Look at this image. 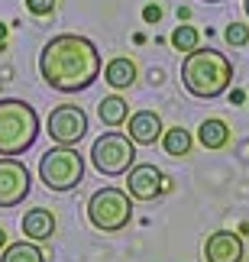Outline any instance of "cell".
<instances>
[{
  "label": "cell",
  "instance_id": "obj_25",
  "mask_svg": "<svg viewBox=\"0 0 249 262\" xmlns=\"http://www.w3.org/2000/svg\"><path fill=\"white\" fill-rule=\"evenodd\" d=\"M204 4H220V0H204Z\"/></svg>",
  "mask_w": 249,
  "mask_h": 262
},
{
  "label": "cell",
  "instance_id": "obj_13",
  "mask_svg": "<svg viewBox=\"0 0 249 262\" xmlns=\"http://www.w3.org/2000/svg\"><path fill=\"white\" fill-rule=\"evenodd\" d=\"M104 81L110 84V88H129V84L136 81V62H133V58H126V55L110 58L107 68H104Z\"/></svg>",
  "mask_w": 249,
  "mask_h": 262
},
{
  "label": "cell",
  "instance_id": "obj_10",
  "mask_svg": "<svg viewBox=\"0 0 249 262\" xmlns=\"http://www.w3.org/2000/svg\"><path fill=\"white\" fill-rule=\"evenodd\" d=\"M243 239L233 230H217L204 243V259L207 262H243Z\"/></svg>",
  "mask_w": 249,
  "mask_h": 262
},
{
  "label": "cell",
  "instance_id": "obj_21",
  "mask_svg": "<svg viewBox=\"0 0 249 262\" xmlns=\"http://www.w3.org/2000/svg\"><path fill=\"white\" fill-rule=\"evenodd\" d=\"M143 19H146V23H159V19H162V7H159V4L143 7Z\"/></svg>",
  "mask_w": 249,
  "mask_h": 262
},
{
  "label": "cell",
  "instance_id": "obj_19",
  "mask_svg": "<svg viewBox=\"0 0 249 262\" xmlns=\"http://www.w3.org/2000/svg\"><path fill=\"white\" fill-rule=\"evenodd\" d=\"M223 39L230 46H246L249 42V26H243V23H230L223 29Z\"/></svg>",
  "mask_w": 249,
  "mask_h": 262
},
{
  "label": "cell",
  "instance_id": "obj_1",
  "mask_svg": "<svg viewBox=\"0 0 249 262\" xmlns=\"http://www.w3.org/2000/svg\"><path fill=\"white\" fill-rule=\"evenodd\" d=\"M39 72L49 88L62 91V94H78L101 78V52L91 39L62 33L46 42L39 55Z\"/></svg>",
  "mask_w": 249,
  "mask_h": 262
},
{
  "label": "cell",
  "instance_id": "obj_14",
  "mask_svg": "<svg viewBox=\"0 0 249 262\" xmlns=\"http://www.w3.org/2000/svg\"><path fill=\"white\" fill-rule=\"evenodd\" d=\"M197 139H201L204 149H223L227 143H230V126H227L223 120L211 117V120H204V123H201V129H197Z\"/></svg>",
  "mask_w": 249,
  "mask_h": 262
},
{
  "label": "cell",
  "instance_id": "obj_8",
  "mask_svg": "<svg viewBox=\"0 0 249 262\" xmlns=\"http://www.w3.org/2000/svg\"><path fill=\"white\" fill-rule=\"evenodd\" d=\"M29 188H33L29 168L19 162L16 156H0V207L23 204Z\"/></svg>",
  "mask_w": 249,
  "mask_h": 262
},
{
  "label": "cell",
  "instance_id": "obj_3",
  "mask_svg": "<svg viewBox=\"0 0 249 262\" xmlns=\"http://www.w3.org/2000/svg\"><path fill=\"white\" fill-rule=\"evenodd\" d=\"M39 136V114L16 97L0 100V156H23Z\"/></svg>",
  "mask_w": 249,
  "mask_h": 262
},
{
  "label": "cell",
  "instance_id": "obj_15",
  "mask_svg": "<svg viewBox=\"0 0 249 262\" xmlns=\"http://www.w3.org/2000/svg\"><path fill=\"white\" fill-rule=\"evenodd\" d=\"M126 114H129V104L123 97H104L101 104H97V117H101V123H107V126H120L123 120H126Z\"/></svg>",
  "mask_w": 249,
  "mask_h": 262
},
{
  "label": "cell",
  "instance_id": "obj_7",
  "mask_svg": "<svg viewBox=\"0 0 249 262\" xmlns=\"http://www.w3.org/2000/svg\"><path fill=\"white\" fill-rule=\"evenodd\" d=\"M46 133L58 146H78L87 136V114L78 104H62L55 107L46 120Z\"/></svg>",
  "mask_w": 249,
  "mask_h": 262
},
{
  "label": "cell",
  "instance_id": "obj_17",
  "mask_svg": "<svg viewBox=\"0 0 249 262\" xmlns=\"http://www.w3.org/2000/svg\"><path fill=\"white\" fill-rule=\"evenodd\" d=\"M162 149H165L168 156H175V159L188 156V152H191V133L182 129V126L165 129V133H162Z\"/></svg>",
  "mask_w": 249,
  "mask_h": 262
},
{
  "label": "cell",
  "instance_id": "obj_23",
  "mask_svg": "<svg viewBox=\"0 0 249 262\" xmlns=\"http://www.w3.org/2000/svg\"><path fill=\"white\" fill-rule=\"evenodd\" d=\"M4 36H7V26H4V23H0V42H4Z\"/></svg>",
  "mask_w": 249,
  "mask_h": 262
},
{
  "label": "cell",
  "instance_id": "obj_18",
  "mask_svg": "<svg viewBox=\"0 0 249 262\" xmlns=\"http://www.w3.org/2000/svg\"><path fill=\"white\" fill-rule=\"evenodd\" d=\"M172 46L178 49V52H194L197 49V29L194 26H175V33H172Z\"/></svg>",
  "mask_w": 249,
  "mask_h": 262
},
{
  "label": "cell",
  "instance_id": "obj_9",
  "mask_svg": "<svg viewBox=\"0 0 249 262\" xmlns=\"http://www.w3.org/2000/svg\"><path fill=\"white\" fill-rule=\"evenodd\" d=\"M126 191L136 201H155L162 191H168V181L155 165H133L126 178Z\"/></svg>",
  "mask_w": 249,
  "mask_h": 262
},
{
  "label": "cell",
  "instance_id": "obj_2",
  "mask_svg": "<svg viewBox=\"0 0 249 262\" xmlns=\"http://www.w3.org/2000/svg\"><path fill=\"white\" fill-rule=\"evenodd\" d=\"M182 84L188 88V94L214 100L233 84V62L217 49H194L182 62Z\"/></svg>",
  "mask_w": 249,
  "mask_h": 262
},
{
  "label": "cell",
  "instance_id": "obj_20",
  "mask_svg": "<svg viewBox=\"0 0 249 262\" xmlns=\"http://www.w3.org/2000/svg\"><path fill=\"white\" fill-rule=\"evenodd\" d=\"M26 10L33 16H49L55 10V0H26Z\"/></svg>",
  "mask_w": 249,
  "mask_h": 262
},
{
  "label": "cell",
  "instance_id": "obj_11",
  "mask_svg": "<svg viewBox=\"0 0 249 262\" xmlns=\"http://www.w3.org/2000/svg\"><path fill=\"white\" fill-rule=\"evenodd\" d=\"M126 136L133 139L136 146H155L162 139V120H159L155 110H139V114L129 117Z\"/></svg>",
  "mask_w": 249,
  "mask_h": 262
},
{
  "label": "cell",
  "instance_id": "obj_24",
  "mask_svg": "<svg viewBox=\"0 0 249 262\" xmlns=\"http://www.w3.org/2000/svg\"><path fill=\"white\" fill-rule=\"evenodd\" d=\"M243 7H246V16H249V0H243Z\"/></svg>",
  "mask_w": 249,
  "mask_h": 262
},
{
  "label": "cell",
  "instance_id": "obj_16",
  "mask_svg": "<svg viewBox=\"0 0 249 262\" xmlns=\"http://www.w3.org/2000/svg\"><path fill=\"white\" fill-rule=\"evenodd\" d=\"M0 262H46V256H42V249H39L36 243L19 239V243L4 246V256H0Z\"/></svg>",
  "mask_w": 249,
  "mask_h": 262
},
{
  "label": "cell",
  "instance_id": "obj_12",
  "mask_svg": "<svg viewBox=\"0 0 249 262\" xmlns=\"http://www.w3.org/2000/svg\"><path fill=\"white\" fill-rule=\"evenodd\" d=\"M23 233L26 239H49L55 233V217H52V210H46V207H33V210H26V217H23Z\"/></svg>",
  "mask_w": 249,
  "mask_h": 262
},
{
  "label": "cell",
  "instance_id": "obj_6",
  "mask_svg": "<svg viewBox=\"0 0 249 262\" xmlns=\"http://www.w3.org/2000/svg\"><path fill=\"white\" fill-rule=\"evenodd\" d=\"M91 162H94L97 172L107 175V178L123 175V172H129V168H133V162H136V143H133L126 133H114V129H110V133H104V136L94 143Z\"/></svg>",
  "mask_w": 249,
  "mask_h": 262
},
{
  "label": "cell",
  "instance_id": "obj_4",
  "mask_svg": "<svg viewBox=\"0 0 249 262\" xmlns=\"http://www.w3.org/2000/svg\"><path fill=\"white\" fill-rule=\"evenodd\" d=\"M39 178L49 191H72L84 178V159L72 146H58L39 159Z\"/></svg>",
  "mask_w": 249,
  "mask_h": 262
},
{
  "label": "cell",
  "instance_id": "obj_22",
  "mask_svg": "<svg viewBox=\"0 0 249 262\" xmlns=\"http://www.w3.org/2000/svg\"><path fill=\"white\" fill-rule=\"evenodd\" d=\"M7 246V233H4V227H0V249Z\"/></svg>",
  "mask_w": 249,
  "mask_h": 262
},
{
  "label": "cell",
  "instance_id": "obj_5",
  "mask_svg": "<svg viewBox=\"0 0 249 262\" xmlns=\"http://www.w3.org/2000/svg\"><path fill=\"white\" fill-rule=\"evenodd\" d=\"M87 217L97 230L104 233H120L133 220V204H129V191L123 188H101L87 201Z\"/></svg>",
  "mask_w": 249,
  "mask_h": 262
}]
</instances>
